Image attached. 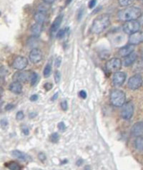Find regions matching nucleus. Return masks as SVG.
<instances>
[{
	"label": "nucleus",
	"instance_id": "obj_42",
	"mask_svg": "<svg viewBox=\"0 0 143 170\" xmlns=\"http://www.w3.org/2000/svg\"><path fill=\"white\" fill-rule=\"evenodd\" d=\"M58 96H59V92H57L55 93V94L53 95V96L52 97V101H55V100H57V99H58Z\"/></svg>",
	"mask_w": 143,
	"mask_h": 170
},
{
	"label": "nucleus",
	"instance_id": "obj_33",
	"mask_svg": "<svg viewBox=\"0 0 143 170\" xmlns=\"http://www.w3.org/2000/svg\"><path fill=\"white\" fill-rule=\"evenodd\" d=\"M57 126H58V129L60 130V131H64V130L66 129V126H65V124H64V123L63 122H61L60 123H59Z\"/></svg>",
	"mask_w": 143,
	"mask_h": 170
},
{
	"label": "nucleus",
	"instance_id": "obj_6",
	"mask_svg": "<svg viewBox=\"0 0 143 170\" xmlns=\"http://www.w3.org/2000/svg\"><path fill=\"white\" fill-rule=\"evenodd\" d=\"M134 113V106L131 102L124 103L121 110V116L123 119L129 120L132 117Z\"/></svg>",
	"mask_w": 143,
	"mask_h": 170
},
{
	"label": "nucleus",
	"instance_id": "obj_15",
	"mask_svg": "<svg viewBox=\"0 0 143 170\" xmlns=\"http://www.w3.org/2000/svg\"><path fill=\"white\" fill-rule=\"evenodd\" d=\"M134 51H135V45H130H130L124 46V47L119 48V50H118V54L121 57H124L131 54Z\"/></svg>",
	"mask_w": 143,
	"mask_h": 170
},
{
	"label": "nucleus",
	"instance_id": "obj_25",
	"mask_svg": "<svg viewBox=\"0 0 143 170\" xmlns=\"http://www.w3.org/2000/svg\"><path fill=\"white\" fill-rule=\"evenodd\" d=\"M37 78H38L37 73H36L35 72H32L31 78H30V82H31L32 86H34L36 84L37 82Z\"/></svg>",
	"mask_w": 143,
	"mask_h": 170
},
{
	"label": "nucleus",
	"instance_id": "obj_29",
	"mask_svg": "<svg viewBox=\"0 0 143 170\" xmlns=\"http://www.w3.org/2000/svg\"><path fill=\"white\" fill-rule=\"evenodd\" d=\"M54 78L55 83H59V81H60V79H61V73H59L58 71H56L54 72Z\"/></svg>",
	"mask_w": 143,
	"mask_h": 170
},
{
	"label": "nucleus",
	"instance_id": "obj_19",
	"mask_svg": "<svg viewBox=\"0 0 143 170\" xmlns=\"http://www.w3.org/2000/svg\"><path fill=\"white\" fill-rule=\"evenodd\" d=\"M62 18H63V16H62V15H60L57 16L56 19L54 20V22H53V23L52 24L51 28H50L51 32H52V33H54V32H56L57 30H59V27H60L61 23H62Z\"/></svg>",
	"mask_w": 143,
	"mask_h": 170
},
{
	"label": "nucleus",
	"instance_id": "obj_40",
	"mask_svg": "<svg viewBox=\"0 0 143 170\" xmlns=\"http://www.w3.org/2000/svg\"><path fill=\"white\" fill-rule=\"evenodd\" d=\"M14 108H15V106H14L13 104L9 103L5 106V110L6 111H10V110H11V109H13Z\"/></svg>",
	"mask_w": 143,
	"mask_h": 170
},
{
	"label": "nucleus",
	"instance_id": "obj_30",
	"mask_svg": "<svg viewBox=\"0 0 143 170\" xmlns=\"http://www.w3.org/2000/svg\"><path fill=\"white\" fill-rule=\"evenodd\" d=\"M24 118V113H23V111H18L17 114H16V118H17V120L18 121L22 120Z\"/></svg>",
	"mask_w": 143,
	"mask_h": 170
},
{
	"label": "nucleus",
	"instance_id": "obj_11",
	"mask_svg": "<svg viewBox=\"0 0 143 170\" xmlns=\"http://www.w3.org/2000/svg\"><path fill=\"white\" fill-rule=\"evenodd\" d=\"M29 58L32 63H38L42 60V53L39 48L32 49L29 55Z\"/></svg>",
	"mask_w": 143,
	"mask_h": 170
},
{
	"label": "nucleus",
	"instance_id": "obj_2",
	"mask_svg": "<svg viewBox=\"0 0 143 170\" xmlns=\"http://www.w3.org/2000/svg\"><path fill=\"white\" fill-rule=\"evenodd\" d=\"M142 16V11L137 7H128L119 10L117 13V18L121 21L135 20Z\"/></svg>",
	"mask_w": 143,
	"mask_h": 170
},
{
	"label": "nucleus",
	"instance_id": "obj_46",
	"mask_svg": "<svg viewBox=\"0 0 143 170\" xmlns=\"http://www.w3.org/2000/svg\"><path fill=\"white\" fill-rule=\"evenodd\" d=\"M72 1V0H66V4L67 5H68V4H70Z\"/></svg>",
	"mask_w": 143,
	"mask_h": 170
},
{
	"label": "nucleus",
	"instance_id": "obj_23",
	"mask_svg": "<svg viewBox=\"0 0 143 170\" xmlns=\"http://www.w3.org/2000/svg\"><path fill=\"white\" fill-rule=\"evenodd\" d=\"M52 72V66L50 63H47L45 67V69H44L43 71V75L45 76V78H48L50 77V74H51Z\"/></svg>",
	"mask_w": 143,
	"mask_h": 170
},
{
	"label": "nucleus",
	"instance_id": "obj_17",
	"mask_svg": "<svg viewBox=\"0 0 143 170\" xmlns=\"http://www.w3.org/2000/svg\"><path fill=\"white\" fill-rule=\"evenodd\" d=\"M34 18L37 23L42 25L43 23L45 22L46 18H47V11L38 10L35 14H34Z\"/></svg>",
	"mask_w": 143,
	"mask_h": 170
},
{
	"label": "nucleus",
	"instance_id": "obj_22",
	"mask_svg": "<svg viewBox=\"0 0 143 170\" xmlns=\"http://www.w3.org/2000/svg\"><path fill=\"white\" fill-rule=\"evenodd\" d=\"M5 166L7 167V168L10 169L11 170H20L21 169L20 165L18 164V163L15 162H10L7 163V164H5Z\"/></svg>",
	"mask_w": 143,
	"mask_h": 170
},
{
	"label": "nucleus",
	"instance_id": "obj_41",
	"mask_svg": "<svg viewBox=\"0 0 143 170\" xmlns=\"http://www.w3.org/2000/svg\"><path fill=\"white\" fill-rule=\"evenodd\" d=\"M38 98H39V96H38L37 95V94H34V95H32V96L30 97V101H33V102L37 101L38 100Z\"/></svg>",
	"mask_w": 143,
	"mask_h": 170
},
{
	"label": "nucleus",
	"instance_id": "obj_34",
	"mask_svg": "<svg viewBox=\"0 0 143 170\" xmlns=\"http://www.w3.org/2000/svg\"><path fill=\"white\" fill-rule=\"evenodd\" d=\"M44 88L46 90V91H49L52 88V84L50 83H47L44 85Z\"/></svg>",
	"mask_w": 143,
	"mask_h": 170
},
{
	"label": "nucleus",
	"instance_id": "obj_18",
	"mask_svg": "<svg viewBox=\"0 0 143 170\" xmlns=\"http://www.w3.org/2000/svg\"><path fill=\"white\" fill-rule=\"evenodd\" d=\"M137 53L133 52L130 54L128 56L124 57V61H123V65L125 67H128L131 66V65H132L134 63V62H135L136 59H137Z\"/></svg>",
	"mask_w": 143,
	"mask_h": 170
},
{
	"label": "nucleus",
	"instance_id": "obj_24",
	"mask_svg": "<svg viewBox=\"0 0 143 170\" xmlns=\"http://www.w3.org/2000/svg\"><path fill=\"white\" fill-rule=\"evenodd\" d=\"M50 139L52 143H57L59 140V135L58 133L54 132L52 133V134L50 135Z\"/></svg>",
	"mask_w": 143,
	"mask_h": 170
},
{
	"label": "nucleus",
	"instance_id": "obj_21",
	"mask_svg": "<svg viewBox=\"0 0 143 170\" xmlns=\"http://www.w3.org/2000/svg\"><path fill=\"white\" fill-rule=\"evenodd\" d=\"M135 148L139 151H143V137L137 136L135 141Z\"/></svg>",
	"mask_w": 143,
	"mask_h": 170
},
{
	"label": "nucleus",
	"instance_id": "obj_4",
	"mask_svg": "<svg viewBox=\"0 0 143 170\" xmlns=\"http://www.w3.org/2000/svg\"><path fill=\"white\" fill-rule=\"evenodd\" d=\"M140 22L137 20L127 21L123 25V31L128 34H131L135 33L136 32L140 31Z\"/></svg>",
	"mask_w": 143,
	"mask_h": 170
},
{
	"label": "nucleus",
	"instance_id": "obj_7",
	"mask_svg": "<svg viewBox=\"0 0 143 170\" xmlns=\"http://www.w3.org/2000/svg\"><path fill=\"white\" fill-rule=\"evenodd\" d=\"M143 83V79L140 75H135L130 78L128 80V87L131 90H137L141 87Z\"/></svg>",
	"mask_w": 143,
	"mask_h": 170
},
{
	"label": "nucleus",
	"instance_id": "obj_45",
	"mask_svg": "<svg viewBox=\"0 0 143 170\" xmlns=\"http://www.w3.org/2000/svg\"><path fill=\"white\" fill-rule=\"evenodd\" d=\"M82 163H83V160L82 159H79L77 162V166L80 167V166H81V164H82Z\"/></svg>",
	"mask_w": 143,
	"mask_h": 170
},
{
	"label": "nucleus",
	"instance_id": "obj_12",
	"mask_svg": "<svg viewBox=\"0 0 143 170\" xmlns=\"http://www.w3.org/2000/svg\"><path fill=\"white\" fill-rule=\"evenodd\" d=\"M143 43V32H136L135 33L130 34L129 37V44L133 45Z\"/></svg>",
	"mask_w": 143,
	"mask_h": 170
},
{
	"label": "nucleus",
	"instance_id": "obj_1",
	"mask_svg": "<svg viewBox=\"0 0 143 170\" xmlns=\"http://www.w3.org/2000/svg\"><path fill=\"white\" fill-rule=\"evenodd\" d=\"M110 15L108 14H102L93 21L92 25V32L94 34H100L110 27Z\"/></svg>",
	"mask_w": 143,
	"mask_h": 170
},
{
	"label": "nucleus",
	"instance_id": "obj_14",
	"mask_svg": "<svg viewBox=\"0 0 143 170\" xmlns=\"http://www.w3.org/2000/svg\"><path fill=\"white\" fill-rule=\"evenodd\" d=\"M131 134L134 136H140L143 134V122H139L135 123L132 126V129H131Z\"/></svg>",
	"mask_w": 143,
	"mask_h": 170
},
{
	"label": "nucleus",
	"instance_id": "obj_36",
	"mask_svg": "<svg viewBox=\"0 0 143 170\" xmlns=\"http://www.w3.org/2000/svg\"><path fill=\"white\" fill-rule=\"evenodd\" d=\"M97 4V0H90L88 4L89 7L90 9H92L93 7H94Z\"/></svg>",
	"mask_w": 143,
	"mask_h": 170
},
{
	"label": "nucleus",
	"instance_id": "obj_26",
	"mask_svg": "<svg viewBox=\"0 0 143 170\" xmlns=\"http://www.w3.org/2000/svg\"><path fill=\"white\" fill-rule=\"evenodd\" d=\"M135 0H118L119 5L122 7H128L132 4Z\"/></svg>",
	"mask_w": 143,
	"mask_h": 170
},
{
	"label": "nucleus",
	"instance_id": "obj_47",
	"mask_svg": "<svg viewBox=\"0 0 143 170\" xmlns=\"http://www.w3.org/2000/svg\"><path fill=\"white\" fill-rule=\"evenodd\" d=\"M141 57H142V59L143 60V50H142V53H141Z\"/></svg>",
	"mask_w": 143,
	"mask_h": 170
},
{
	"label": "nucleus",
	"instance_id": "obj_16",
	"mask_svg": "<svg viewBox=\"0 0 143 170\" xmlns=\"http://www.w3.org/2000/svg\"><path fill=\"white\" fill-rule=\"evenodd\" d=\"M9 89L11 92L15 94H20L22 91V85L20 82L18 81H14L9 86Z\"/></svg>",
	"mask_w": 143,
	"mask_h": 170
},
{
	"label": "nucleus",
	"instance_id": "obj_38",
	"mask_svg": "<svg viewBox=\"0 0 143 170\" xmlns=\"http://www.w3.org/2000/svg\"><path fill=\"white\" fill-rule=\"evenodd\" d=\"M79 95L80 98H82L83 99H85L87 98V93L85 92L84 90H81V91L79 93Z\"/></svg>",
	"mask_w": 143,
	"mask_h": 170
},
{
	"label": "nucleus",
	"instance_id": "obj_32",
	"mask_svg": "<svg viewBox=\"0 0 143 170\" xmlns=\"http://www.w3.org/2000/svg\"><path fill=\"white\" fill-rule=\"evenodd\" d=\"M38 158H39V159H40L41 161V162H45V161L46 160V155H45V154L43 153V152L39 153Z\"/></svg>",
	"mask_w": 143,
	"mask_h": 170
},
{
	"label": "nucleus",
	"instance_id": "obj_5",
	"mask_svg": "<svg viewBox=\"0 0 143 170\" xmlns=\"http://www.w3.org/2000/svg\"><path fill=\"white\" fill-rule=\"evenodd\" d=\"M122 66H123V63H122V60L119 58L113 57L107 62L106 69L112 73H116L121 69Z\"/></svg>",
	"mask_w": 143,
	"mask_h": 170
},
{
	"label": "nucleus",
	"instance_id": "obj_3",
	"mask_svg": "<svg viewBox=\"0 0 143 170\" xmlns=\"http://www.w3.org/2000/svg\"><path fill=\"white\" fill-rule=\"evenodd\" d=\"M126 95L123 90L114 89L110 94V102L113 106L116 107H122L125 103Z\"/></svg>",
	"mask_w": 143,
	"mask_h": 170
},
{
	"label": "nucleus",
	"instance_id": "obj_9",
	"mask_svg": "<svg viewBox=\"0 0 143 170\" xmlns=\"http://www.w3.org/2000/svg\"><path fill=\"white\" fill-rule=\"evenodd\" d=\"M28 65V60L25 57L18 56L14 60L12 66L15 69H17L18 71H22Z\"/></svg>",
	"mask_w": 143,
	"mask_h": 170
},
{
	"label": "nucleus",
	"instance_id": "obj_10",
	"mask_svg": "<svg viewBox=\"0 0 143 170\" xmlns=\"http://www.w3.org/2000/svg\"><path fill=\"white\" fill-rule=\"evenodd\" d=\"M127 75L124 72H116L114 73L112 77V83L116 87L121 86L126 80Z\"/></svg>",
	"mask_w": 143,
	"mask_h": 170
},
{
	"label": "nucleus",
	"instance_id": "obj_48",
	"mask_svg": "<svg viewBox=\"0 0 143 170\" xmlns=\"http://www.w3.org/2000/svg\"><path fill=\"white\" fill-rule=\"evenodd\" d=\"M142 2H143V1H142Z\"/></svg>",
	"mask_w": 143,
	"mask_h": 170
},
{
	"label": "nucleus",
	"instance_id": "obj_44",
	"mask_svg": "<svg viewBox=\"0 0 143 170\" xmlns=\"http://www.w3.org/2000/svg\"><path fill=\"white\" fill-rule=\"evenodd\" d=\"M37 115V113L32 112V113H30L29 114V117L30 118H33L34 117H36Z\"/></svg>",
	"mask_w": 143,
	"mask_h": 170
},
{
	"label": "nucleus",
	"instance_id": "obj_31",
	"mask_svg": "<svg viewBox=\"0 0 143 170\" xmlns=\"http://www.w3.org/2000/svg\"><path fill=\"white\" fill-rule=\"evenodd\" d=\"M60 106H61V108L63 111H67L68 108V105H67V101H62L61 103H60Z\"/></svg>",
	"mask_w": 143,
	"mask_h": 170
},
{
	"label": "nucleus",
	"instance_id": "obj_20",
	"mask_svg": "<svg viewBox=\"0 0 143 170\" xmlns=\"http://www.w3.org/2000/svg\"><path fill=\"white\" fill-rule=\"evenodd\" d=\"M42 30H43L42 25L39 24V23H37V22L36 24H34L31 27V32L34 36L39 35V34L41 32V31H42Z\"/></svg>",
	"mask_w": 143,
	"mask_h": 170
},
{
	"label": "nucleus",
	"instance_id": "obj_39",
	"mask_svg": "<svg viewBox=\"0 0 143 170\" xmlns=\"http://www.w3.org/2000/svg\"><path fill=\"white\" fill-rule=\"evenodd\" d=\"M83 11H84V10H83V8L80 9L79 12H78V15H77V19H78V20H79V21L82 19V16H83Z\"/></svg>",
	"mask_w": 143,
	"mask_h": 170
},
{
	"label": "nucleus",
	"instance_id": "obj_8",
	"mask_svg": "<svg viewBox=\"0 0 143 170\" xmlns=\"http://www.w3.org/2000/svg\"><path fill=\"white\" fill-rule=\"evenodd\" d=\"M32 72L29 71H19L13 75V80L15 81H18L20 83H25L28 81L31 78Z\"/></svg>",
	"mask_w": 143,
	"mask_h": 170
},
{
	"label": "nucleus",
	"instance_id": "obj_13",
	"mask_svg": "<svg viewBox=\"0 0 143 170\" xmlns=\"http://www.w3.org/2000/svg\"><path fill=\"white\" fill-rule=\"evenodd\" d=\"M11 154L15 158H17V159L22 161H24V162H32V161L30 156L27 154L26 153L20 151V150H13L11 152Z\"/></svg>",
	"mask_w": 143,
	"mask_h": 170
},
{
	"label": "nucleus",
	"instance_id": "obj_27",
	"mask_svg": "<svg viewBox=\"0 0 143 170\" xmlns=\"http://www.w3.org/2000/svg\"><path fill=\"white\" fill-rule=\"evenodd\" d=\"M69 28H66V29H64V30H59V31L57 32V38H59V39H62L63 38L64 36L66 35L67 34V32L68 31Z\"/></svg>",
	"mask_w": 143,
	"mask_h": 170
},
{
	"label": "nucleus",
	"instance_id": "obj_35",
	"mask_svg": "<svg viewBox=\"0 0 143 170\" xmlns=\"http://www.w3.org/2000/svg\"><path fill=\"white\" fill-rule=\"evenodd\" d=\"M62 62V57H57L55 60V66L57 67H59L60 66Z\"/></svg>",
	"mask_w": 143,
	"mask_h": 170
},
{
	"label": "nucleus",
	"instance_id": "obj_43",
	"mask_svg": "<svg viewBox=\"0 0 143 170\" xmlns=\"http://www.w3.org/2000/svg\"><path fill=\"white\" fill-rule=\"evenodd\" d=\"M42 1L45 2V3L47 4H53L55 2V0H42Z\"/></svg>",
	"mask_w": 143,
	"mask_h": 170
},
{
	"label": "nucleus",
	"instance_id": "obj_28",
	"mask_svg": "<svg viewBox=\"0 0 143 170\" xmlns=\"http://www.w3.org/2000/svg\"><path fill=\"white\" fill-rule=\"evenodd\" d=\"M21 130H22V132L25 135V136H28L29 134V130L26 125L22 124L21 126Z\"/></svg>",
	"mask_w": 143,
	"mask_h": 170
},
{
	"label": "nucleus",
	"instance_id": "obj_37",
	"mask_svg": "<svg viewBox=\"0 0 143 170\" xmlns=\"http://www.w3.org/2000/svg\"><path fill=\"white\" fill-rule=\"evenodd\" d=\"M9 123L6 119H2L1 120V126L2 128H5L8 126Z\"/></svg>",
	"mask_w": 143,
	"mask_h": 170
}]
</instances>
